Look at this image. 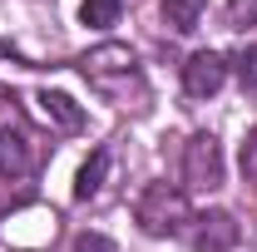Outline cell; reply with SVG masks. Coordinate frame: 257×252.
<instances>
[{
    "instance_id": "1",
    "label": "cell",
    "mask_w": 257,
    "mask_h": 252,
    "mask_svg": "<svg viewBox=\"0 0 257 252\" xmlns=\"http://www.w3.org/2000/svg\"><path fill=\"white\" fill-rule=\"evenodd\" d=\"M79 74L89 79V89L104 94L109 104H119V109H144V74H139V60H134V50L119 45V40H104L94 50H84L79 55Z\"/></svg>"
},
{
    "instance_id": "2",
    "label": "cell",
    "mask_w": 257,
    "mask_h": 252,
    "mask_svg": "<svg viewBox=\"0 0 257 252\" xmlns=\"http://www.w3.org/2000/svg\"><path fill=\"white\" fill-rule=\"evenodd\" d=\"M134 222L149 232V237H178V232H188V198L183 188H173V183H149V188L134 198Z\"/></svg>"
},
{
    "instance_id": "3",
    "label": "cell",
    "mask_w": 257,
    "mask_h": 252,
    "mask_svg": "<svg viewBox=\"0 0 257 252\" xmlns=\"http://www.w3.org/2000/svg\"><path fill=\"white\" fill-rule=\"evenodd\" d=\"M183 178H188V188H223V149H218V139L213 134H193L188 149H183Z\"/></svg>"
},
{
    "instance_id": "4",
    "label": "cell",
    "mask_w": 257,
    "mask_h": 252,
    "mask_svg": "<svg viewBox=\"0 0 257 252\" xmlns=\"http://www.w3.org/2000/svg\"><path fill=\"white\" fill-rule=\"evenodd\" d=\"M237 237H242V227H237L232 213H198L188 222V242L198 252H232Z\"/></svg>"
},
{
    "instance_id": "5",
    "label": "cell",
    "mask_w": 257,
    "mask_h": 252,
    "mask_svg": "<svg viewBox=\"0 0 257 252\" xmlns=\"http://www.w3.org/2000/svg\"><path fill=\"white\" fill-rule=\"evenodd\" d=\"M223 79H227V60L218 55V50H198V55H188V64H183V89H188L193 99L218 94Z\"/></svg>"
},
{
    "instance_id": "6",
    "label": "cell",
    "mask_w": 257,
    "mask_h": 252,
    "mask_svg": "<svg viewBox=\"0 0 257 252\" xmlns=\"http://www.w3.org/2000/svg\"><path fill=\"white\" fill-rule=\"evenodd\" d=\"M35 163H40V149L30 144V134L20 124L0 129V178H25Z\"/></svg>"
},
{
    "instance_id": "7",
    "label": "cell",
    "mask_w": 257,
    "mask_h": 252,
    "mask_svg": "<svg viewBox=\"0 0 257 252\" xmlns=\"http://www.w3.org/2000/svg\"><path fill=\"white\" fill-rule=\"evenodd\" d=\"M35 104H40V114L60 129V134H79V129H84V109H79L69 94H60V89H45Z\"/></svg>"
},
{
    "instance_id": "8",
    "label": "cell",
    "mask_w": 257,
    "mask_h": 252,
    "mask_svg": "<svg viewBox=\"0 0 257 252\" xmlns=\"http://www.w3.org/2000/svg\"><path fill=\"white\" fill-rule=\"evenodd\" d=\"M109 168H114V154H109V149H94L89 163L79 168V178H74V203L99 198V193H104V178H109Z\"/></svg>"
},
{
    "instance_id": "9",
    "label": "cell",
    "mask_w": 257,
    "mask_h": 252,
    "mask_svg": "<svg viewBox=\"0 0 257 252\" xmlns=\"http://www.w3.org/2000/svg\"><path fill=\"white\" fill-rule=\"evenodd\" d=\"M163 25L173 35H193L198 30V20H203V0H163Z\"/></svg>"
},
{
    "instance_id": "10",
    "label": "cell",
    "mask_w": 257,
    "mask_h": 252,
    "mask_svg": "<svg viewBox=\"0 0 257 252\" xmlns=\"http://www.w3.org/2000/svg\"><path fill=\"white\" fill-rule=\"evenodd\" d=\"M79 15H84V25L104 30V25H114V20L124 15V0H84V5H79Z\"/></svg>"
},
{
    "instance_id": "11",
    "label": "cell",
    "mask_w": 257,
    "mask_h": 252,
    "mask_svg": "<svg viewBox=\"0 0 257 252\" xmlns=\"http://www.w3.org/2000/svg\"><path fill=\"white\" fill-rule=\"evenodd\" d=\"M232 69H237V79H242L247 89H257V45H242V50L232 55Z\"/></svg>"
},
{
    "instance_id": "12",
    "label": "cell",
    "mask_w": 257,
    "mask_h": 252,
    "mask_svg": "<svg viewBox=\"0 0 257 252\" xmlns=\"http://www.w3.org/2000/svg\"><path fill=\"white\" fill-rule=\"evenodd\" d=\"M257 25V0H227V30Z\"/></svg>"
},
{
    "instance_id": "13",
    "label": "cell",
    "mask_w": 257,
    "mask_h": 252,
    "mask_svg": "<svg viewBox=\"0 0 257 252\" xmlns=\"http://www.w3.org/2000/svg\"><path fill=\"white\" fill-rule=\"evenodd\" d=\"M242 178L257 183V129H247V139H242Z\"/></svg>"
},
{
    "instance_id": "14",
    "label": "cell",
    "mask_w": 257,
    "mask_h": 252,
    "mask_svg": "<svg viewBox=\"0 0 257 252\" xmlns=\"http://www.w3.org/2000/svg\"><path fill=\"white\" fill-rule=\"evenodd\" d=\"M74 252H119V247H114L104 232H79V237H74Z\"/></svg>"
}]
</instances>
